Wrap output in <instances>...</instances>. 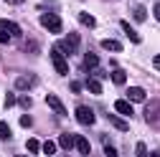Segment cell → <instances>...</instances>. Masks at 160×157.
<instances>
[{
  "instance_id": "6da1fadb",
  "label": "cell",
  "mask_w": 160,
  "mask_h": 157,
  "mask_svg": "<svg viewBox=\"0 0 160 157\" xmlns=\"http://www.w3.org/2000/svg\"><path fill=\"white\" fill-rule=\"evenodd\" d=\"M51 64H53L56 74H61V76H66V74H69V61H66V56L58 51L56 46L51 48Z\"/></svg>"
},
{
  "instance_id": "7a4b0ae2",
  "label": "cell",
  "mask_w": 160,
  "mask_h": 157,
  "mask_svg": "<svg viewBox=\"0 0 160 157\" xmlns=\"http://www.w3.org/2000/svg\"><path fill=\"white\" fill-rule=\"evenodd\" d=\"M41 26H43L48 33H61V28H64L61 18H58L56 13H43V15H41Z\"/></svg>"
},
{
  "instance_id": "3957f363",
  "label": "cell",
  "mask_w": 160,
  "mask_h": 157,
  "mask_svg": "<svg viewBox=\"0 0 160 157\" xmlns=\"http://www.w3.org/2000/svg\"><path fill=\"white\" fill-rule=\"evenodd\" d=\"M94 112L89 109V107H76V122L79 124H84V127H89V124H94Z\"/></svg>"
},
{
  "instance_id": "277c9868",
  "label": "cell",
  "mask_w": 160,
  "mask_h": 157,
  "mask_svg": "<svg viewBox=\"0 0 160 157\" xmlns=\"http://www.w3.org/2000/svg\"><path fill=\"white\" fill-rule=\"evenodd\" d=\"M46 104L58 114V117H66V109H64V104H61V99H58L56 94H46Z\"/></svg>"
},
{
  "instance_id": "5b68a950",
  "label": "cell",
  "mask_w": 160,
  "mask_h": 157,
  "mask_svg": "<svg viewBox=\"0 0 160 157\" xmlns=\"http://www.w3.org/2000/svg\"><path fill=\"white\" fill-rule=\"evenodd\" d=\"M74 147H76L79 155H89V152H92L89 140H87V137H82V134H74Z\"/></svg>"
},
{
  "instance_id": "8992f818",
  "label": "cell",
  "mask_w": 160,
  "mask_h": 157,
  "mask_svg": "<svg viewBox=\"0 0 160 157\" xmlns=\"http://www.w3.org/2000/svg\"><path fill=\"white\" fill-rule=\"evenodd\" d=\"M114 112L117 114H122V117H132V107H130V99H117L114 102Z\"/></svg>"
},
{
  "instance_id": "52a82bcc",
  "label": "cell",
  "mask_w": 160,
  "mask_h": 157,
  "mask_svg": "<svg viewBox=\"0 0 160 157\" xmlns=\"http://www.w3.org/2000/svg\"><path fill=\"white\" fill-rule=\"evenodd\" d=\"M119 26H122V31H125V36L130 38L132 43H140V41H142V38H140V33H137V31H135V28H132V26H130L127 21H119Z\"/></svg>"
},
{
  "instance_id": "ba28073f",
  "label": "cell",
  "mask_w": 160,
  "mask_h": 157,
  "mask_svg": "<svg viewBox=\"0 0 160 157\" xmlns=\"http://www.w3.org/2000/svg\"><path fill=\"white\" fill-rule=\"evenodd\" d=\"M158 114H160V102H150L145 109V119L148 122H158Z\"/></svg>"
},
{
  "instance_id": "9c48e42d",
  "label": "cell",
  "mask_w": 160,
  "mask_h": 157,
  "mask_svg": "<svg viewBox=\"0 0 160 157\" xmlns=\"http://www.w3.org/2000/svg\"><path fill=\"white\" fill-rule=\"evenodd\" d=\"M97 66H99V56L97 53H84V66L82 69L84 71H94Z\"/></svg>"
},
{
  "instance_id": "30bf717a",
  "label": "cell",
  "mask_w": 160,
  "mask_h": 157,
  "mask_svg": "<svg viewBox=\"0 0 160 157\" xmlns=\"http://www.w3.org/2000/svg\"><path fill=\"white\" fill-rule=\"evenodd\" d=\"M127 99L130 102H145V91L140 89V86H130L127 89Z\"/></svg>"
},
{
  "instance_id": "8fae6325",
  "label": "cell",
  "mask_w": 160,
  "mask_h": 157,
  "mask_svg": "<svg viewBox=\"0 0 160 157\" xmlns=\"http://www.w3.org/2000/svg\"><path fill=\"white\" fill-rule=\"evenodd\" d=\"M58 147H61V150H74V134H69V132H64L61 137H58Z\"/></svg>"
},
{
  "instance_id": "7c38bea8",
  "label": "cell",
  "mask_w": 160,
  "mask_h": 157,
  "mask_svg": "<svg viewBox=\"0 0 160 157\" xmlns=\"http://www.w3.org/2000/svg\"><path fill=\"white\" fill-rule=\"evenodd\" d=\"M0 23L8 28V33H10L13 38H21V36H23V31H21V26H18V23H13V21H0Z\"/></svg>"
},
{
  "instance_id": "4fadbf2b",
  "label": "cell",
  "mask_w": 160,
  "mask_h": 157,
  "mask_svg": "<svg viewBox=\"0 0 160 157\" xmlns=\"http://www.w3.org/2000/svg\"><path fill=\"white\" fill-rule=\"evenodd\" d=\"M112 81H114L117 86H122V84L127 81V74H125L122 69H117V66H114V69H112Z\"/></svg>"
},
{
  "instance_id": "5bb4252c",
  "label": "cell",
  "mask_w": 160,
  "mask_h": 157,
  "mask_svg": "<svg viewBox=\"0 0 160 157\" xmlns=\"http://www.w3.org/2000/svg\"><path fill=\"white\" fill-rule=\"evenodd\" d=\"M53 46H56V48H58V51H61V53H64V56H71V53H74V51H76V46H71V43H69V41H66V38H64V41H58V43H53Z\"/></svg>"
},
{
  "instance_id": "9a60e30c",
  "label": "cell",
  "mask_w": 160,
  "mask_h": 157,
  "mask_svg": "<svg viewBox=\"0 0 160 157\" xmlns=\"http://www.w3.org/2000/svg\"><path fill=\"white\" fill-rule=\"evenodd\" d=\"M102 48L119 53V51H122V43H119V41H112V38H104V41H102Z\"/></svg>"
},
{
  "instance_id": "2e32d148",
  "label": "cell",
  "mask_w": 160,
  "mask_h": 157,
  "mask_svg": "<svg viewBox=\"0 0 160 157\" xmlns=\"http://www.w3.org/2000/svg\"><path fill=\"white\" fill-rule=\"evenodd\" d=\"M79 23L87 26V28H94V26H97V18L89 15V13H79Z\"/></svg>"
},
{
  "instance_id": "e0dca14e",
  "label": "cell",
  "mask_w": 160,
  "mask_h": 157,
  "mask_svg": "<svg viewBox=\"0 0 160 157\" xmlns=\"http://www.w3.org/2000/svg\"><path fill=\"white\" fill-rule=\"evenodd\" d=\"M84 86H87V89H89L92 94H97V96H99V94H102V84H99V78H94V76L89 78V81H87Z\"/></svg>"
},
{
  "instance_id": "ac0fdd59",
  "label": "cell",
  "mask_w": 160,
  "mask_h": 157,
  "mask_svg": "<svg viewBox=\"0 0 160 157\" xmlns=\"http://www.w3.org/2000/svg\"><path fill=\"white\" fill-rule=\"evenodd\" d=\"M109 122H112L119 132H127V129H130V127H127V122H125V119H119V117H114V114H109Z\"/></svg>"
},
{
  "instance_id": "d6986e66",
  "label": "cell",
  "mask_w": 160,
  "mask_h": 157,
  "mask_svg": "<svg viewBox=\"0 0 160 157\" xmlns=\"http://www.w3.org/2000/svg\"><path fill=\"white\" fill-rule=\"evenodd\" d=\"M56 150H58V145H56V142H51V140L41 145V152H43V155H56Z\"/></svg>"
},
{
  "instance_id": "ffe728a7",
  "label": "cell",
  "mask_w": 160,
  "mask_h": 157,
  "mask_svg": "<svg viewBox=\"0 0 160 157\" xmlns=\"http://www.w3.org/2000/svg\"><path fill=\"white\" fill-rule=\"evenodd\" d=\"M132 15H135V21H145V18H148V10H145L142 5H135V8H132Z\"/></svg>"
},
{
  "instance_id": "44dd1931",
  "label": "cell",
  "mask_w": 160,
  "mask_h": 157,
  "mask_svg": "<svg viewBox=\"0 0 160 157\" xmlns=\"http://www.w3.org/2000/svg\"><path fill=\"white\" fill-rule=\"evenodd\" d=\"M15 89H21V91H28V89H31V78H26V76L15 78Z\"/></svg>"
},
{
  "instance_id": "7402d4cb",
  "label": "cell",
  "mask_w": 160,
  "mask_h": 157,
  "mask_svg": "<svg viewBox=\"0 0 160 157\" xmlns=\"http://www.w3.org/2000/svg\"><path fill=\"white\" fill-rule=\"evenodd\" d=\"M26 150H28L31 155H36V152H41V142H38V140H28V142H26Z\"/></svg>"
},
{
  "instance_id": "603a6c76",
  "label": "cell",
  "mask_w": 160,
  "mask_h": 157,
  "mask_svg": "<svg viewBox=\"0 0 160 157\" xmlns=\"http://www.w3.org/2000/svg\"><path fill=\"white\" fill-rule=\"evenodd\" d=\"M10 41H13V36L8 33V28L3 23H0V43H10Z\"/></svg>"
},
{
  "instance_id": "cb8c5ba5",
  "label": "cell",
  "mask_w": 160,
  "mask_h": 157,
  "mask_svg": "<svg viewBox=\"0 0 160 157\" xmlns=\"http://www.w3.org/2000/svg\"><path fill=\"white\" fill-rule=\"evenodd\" d=\"M0 140H10V127L5 122H0Z\"/></svg>"
},
{
  "instance_id": "d4e9b609",
  "label": "cell",
  "mask_w": 160,
  "mask_h": 157,
  "mask_svg": "<svg viewBox=\"0 0 160 157\" xmlns=\"http://www.w3.org/2000/svg\"><path fill=\"white\" fill-rule=\"evenodd\" d=\"M31 124H33V119H31L28 114H23V117H21V127H26V129H28Z\"/></svg>"
},
{
  "instance_id": "484cf974",
  "label": "cell",
  "mask_w": 160,
  "mask_h": 157,
  "mask_svg": "<svg viewBox=\"0 0 160 157\" xmlns=\"http://www.w3.org/2000/svg\"><path fill=\"white\" fill-rule=\"evenodd\" d=\"M69 89H71L74 94H79V91L84 89V84H79V81H71V84H69Z\"/></svg>"
},
{
  "instance_id": "4316f807",
  "label": "cell",
  "mask_w": 160,
  "mask_h": 157,
  "mask_svg": "<svg viewBox=\"0 0 160 157\" xmlns=\"http://www.w3.org/2000/svg\"><path fill=\"white\" fill-rule=\"evenodd\" d=\"M18 104H21L23 109H28V107H31V96H21V99H18Z\"/></svg>"
},
{
  "instance_id": "83f0119b",
  "label": "cell",
  "mask_w": 160,
  "mask_h": 157,
  "mask_svg": "<svg viewBox=\"0 0 160 157\" xmlns=\"http://www.w3.org/2000/svg\"><path fill=\"white\" fill-rule=\"evenodd\" d=\"M135 152H137L140 157H145V155H148V147H145L142 142H137V150H135Z\"/></svg>"
},
{
  "instance_id": "f1b7e54d",
  "label": "cell",
  "mask_w": 160,
  "mask_h": 157,
  "mask_svg": "<svg viewBox=\"0 0 160 157\" xmlns=\"http://www.w3.org/2000/svg\"><path fill=\"white\" fill-rule=\"evenodd\" d=\"M13 104H15V96H13V94H5V107L10 109Z\"/></svg>"
},
{
  "instance_id": "f546056e",
  "label": "cell",
  "mask_w": 160,
  "mask_h": 157,
  "mask_svg": "<svg viewBox=\"0 0 160 157\" xmlns=\"http://www.w3.org/2000/svg\"><path fill=\"white\" fill-rule=\"evenodd\" d=\"M104 155H107V157H114V155H117V150H114V147H109V145H107V147H104Z\"/></svg>"
},
{
  "instance_id": "4dcf8cb0",
  "label": "cell",
  "mask_w": 160,
  "mask_h": 157,
  "mask_svg": "<svg viewBox=\"0 0 160 157\" xmlns=\"http://www.w3.org/2000/svg\"><path fill=\"white\" fill-rule=\"evenodd\" d=\"M152 66H155V69H158V71H160V53H158V56H155V58H152Z\"/></svg>"
},
{
  "instance_id": "1f68e13d",
  "label": "cell",
  "mask_w": 160,
  "mask_h": 157,
  "mask_svg": "<svg viewBox=\"0 0 160 157\" xmlns=\"http://www.w3.org/2000/svg\"><path fill=\"white\" fill-rule=\"evenodd\" d=\"M8 5H23V0H5Z\"/></svg>"
},
{
  "instance_id": "d6a6232c",
  "label": "cell",
  "mask_w": 160,
  "mask_h": 157,
  "mask_svg": "<svg viewBox=\"0 0 160 157\" xmlns=\"http://www.w3.org/2000/svg\"><path fill=\"white\" fill-rule=\"evenodd\" d=\"M152 13H155V18L160 21V5H155V10H152Z\"/></svg>"
}]
</instances>
